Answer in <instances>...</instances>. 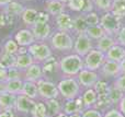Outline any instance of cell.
Instances as JSON below:
<instances>
[{
  "label": "cell",
  "mask_w": 125,
  "mask_h": 117,
  "mask_svg": "<svg viewBox=\"0 0 125 117\" xmlns=\"http://www.w3.org/2000/svg\"><path fill=\"white\" fill-rule=\"evenodd\" d=\"M59 70L66 76H77L83 69V60L79 55H69L64 58L58 63Z\"/></svg>",
  "instance_id": "cell-1"
},
{
  "label": "cell",
  "mask_w": 125,
  "mask_h": 117,
  "mask_svg": "<svg viewBox=\"0 0 125 117\" xmlns=\"http://www.w3.org/2000/svg\"><path fill=\"white\" fill-rule=\"evenodd\" d=\"M57 88H58V91L62 94V96L65 98L66 100L76 99L79 95V92H80L79 82L73 78L62 79L61 82L58 83Z\"/></svg>",
  "instance_id": "cell-2"
},
{
  "label": "cell",
  "mask_w": 125,
  "mask_h": 117,
  "mask_svg": "<svg viewBox=\"0 0 125 117\" xmlns=\"http://www.w3.org/2000/svg\"><path fill=\"white\" fill-rule=\"evenodd\" d=\"M100 25L104 28L106 34H117L121 30V19L115 17L112 12H106L100 18Z\"/></svg>",
  "instance_id": "cell-3"
},
{
  "label": "cell",
  "mask_w": 125,
  "mask_h": 117,
  "mask_svg": "<svg viewBox=\"0 0 125 117\" xmlns=\"http://www.w3.org/2000/svg\"><path fill=\"white\" fill-rule=\"evenodd\" d=\"M52 46L57 50H70L73 48V42L71 36L67 32L58 31L52 37Z\"/></svg>",
  "instance_id": "cell-4"
},
{
  "label": "cell",
  "mask_w": 125,
  "mask_h": 117,
  "mask_svg": "<svg viewBox=\"0 0 125 117\" xmlns=\"http://www.w3.org/2000/svg\"><path fill=\"white\" fill-rule=\"evenodd\" d=\"M104 60H105V55L104 53L100 52L99 49H91L84 57L83 66L84 68L90 70H98L100 67H102Z\"/></svg>",
  "instance_id": "cell-5"
},
{
  "label": "cell",
  "mask_w": 125,
  "mask_h": 117,
  "mask_svg": "<svg viewBox=\"0 0 125 117\" xmlns=\"http://www.w3.org/2000/svg\"><path fill=\"white\" fill-rule=\"evenodd\" d=\"M28 52L33 59L37 61H45L52 57V50L45 43H33L29 46Z\"/></svg>",
  "instance_id": "cell-6"
},
{
  "label": "cell",
  "mask_w": 125,
  "mask_h": 117,
  "mask_svg": "<svg viewBox=\"0 0 125 117\" xmlns=\"http://www.w3.org/2000/svg\"><path fill=\"white\" fill-rule=\"evenodd\" d=\"M36 83H37V90H39V95L42 99L50 100V99H56L58 96L59 94L58 88L53 82L40 79Z\"/></svg>",
  "instance_id": "cell-7"
},
{
  "label": "cell",
  "mask_w": 125,
  "mask_h": 117,
  "mask_svg": "<svg viewBox=\"0 0 125 117\" xmlns=\"http://www.w3.org/2000/svg\"><path fill=\"white\" fill-rule=\"evenodd\" d=\"M73 49H75L76 54L79 55V56H86L92 49L91 38L87 35V33L78 34L76 42L73 43Z\"/></svg>",
  "instance_id": "cell-8"
},
{
  "label": "cell",
  "mask_w": 125,
  "mask_h": 117,
  "mask_svg": "<svg viewBox=\"0 0 125 117\" xmlns=\"http://www.w3.org/2000/svg\"><path fill=\"white\" fill-rule=\"evenodd\" d=\"M77 78H78L79 84L83 85L86 88H93L95 85V83L99 81L97 72L94 70H90V69H87V68H83L77 74Z\"/></svg>",
  "instance_id": "cell-9"
},
{
  "label": "cell",
  "mask_w": 125,
  "mask_h": 117,
  "mask_svg": "<svg viewBox=\"0 0 125 117\" xmlns=\"http://www.w3.org/2000/svg\"><path fill=\"white\" fill-rule=\"evenodd\" d=\"M36 103L33 101V99L29 98L23 94H18L17 96V109L22 113H31L35 108Z\"/></svg>",
  "instance_id": "cell-10"
},
{
  "label": "cell",
  "mask_w": 125,
  "mask_h": 117,
  "mask_svg": "<svg viewBox=\"0 0 125 117\" xmlns=\"http://www.w3.org/2000/svg\"><path fill=\"white\" fill-rule=\"evenodd\" d=\"M32 33L34 35L35 39L39 41H44L51 34V26L48 23H43V22H37L33 25Z\"/></svg>",
  "instance_id": "cell-11"
},
{
  "label": "cell",
  "mask_w": 125,
  "mask_h": 117,
  "mask_svg": "<svg viewBox=\"0 0 125 117\" xmlns=\"http://www.w3.org/2000/svg\"><path fill=\"white\" fill-rule=\"evenodd\" d=\"M44 74L43 71V67H41L37 63H32L28 69H25V73H24V78L25 80L29 81H34V82H37L40 79H42Z\"/></svg>",
  "instance_id": "cell-12"
},
{
  "label": "cell",
  "mask_w": 125,
  "mask_h": 117,
  "mask_svg": "<svg viewBox=\"0 0 125 117\" xmlns=\"http://www.w3.org/2000/svg\"><path fill=\"white\" fill-rule=\"evenodd\" d=\"M102 71L103 74L106 77H117L121 74L120 70V63L110 59H105L102 65Z\"/></svg>",
  "instance_id": "cell-13"
},
{
  "label": "cell",
  "mask_w": 125,
  "mask_h": 117,
  "mask_svg": "<svg viewBox=\"0 0 125 117\" xmlns=\"http://www.w3.org/2000/svg\"><path fill=\"white\" fill-rule=\"evenodd\" d=\"M56 25L59 31H64V32H68V31L73 30V20L68 13L62 12L61 14L56 15Z\"/></svg>",
  "instance_id": "cell-14"
},
{
  "label": "cell",
  "mask_w": 125,
  "mask_h": 117,
  "mask_svg": "<svg viewBox=\"0 0 125 117\" xmlns=\"http://www.w3.org/2000/svg\"><path fill=\"white\" fill-rule=\"evenodd\" d=\"M124 58H125V47L121 44H115L105 54V59L114 60L117 61V63H120Z\"/></svg>",
  "instance_id": "cell-15"
},
{
  "label": "cell",
  "mask_w": 125,
  "mask_h": 117,
  "mask_svg": "<svg viewBox=\"0 0 125 117\" xmlns=\"http://www.w3.org/2000/svg\"><path fill=\"white\" fill-rule=\"evenodd\" d=\"M14 39L19 46H30L31 44L34 43L35 37L33 33L29 30H21L15 34Z\"/></svg>",
  "instance_id": "cell-16"
},
{
  "label": "cell",
  "mask_w": 125,
  "mask_h": 117,
  "mask_svg": "<svg viewBox=\"0 0 125 117\" xmlns=\"http://www.w3.org/2000/svg\"><path fill=\"white\" fill-rule=\"evenodd\" d=\"M17 107V96L15 94L9 93V92H3L0 94V108L11 109Z\"/></svg>",
  "instance_id": "cell-17"
},
{
  "label": "cell",
  "mask_w": 125,
  "mask_h": 117,
  "mask_svg": "<svg viewBox=\"0 0 125 117\" xmlns=\"http://www.w3.org/2000/svg\"><path fill=\"white\" fill-rule=\"evenodd\" d=\"M83 102H82V98H76L73 99V100H67L66 104H65L64 107V112L68 115L73 113H77V112H80L82 108H83Z\"/></svg>",
  "instance_id": "cell-18"
},
{
  "label": "cell",
  "mask_w": 125,
  "mask_h": 117,
  "mask_svg": "<svg viewBox=\"0 0 125 117\" xmlns=\"http://www.w3.org/2000/svg\"><path fill=\"white\" fill-rule=\"evenodd\" d=\"M81 98H82L84 108H91L92 106H94L97 104L98 94L93 88H88V90L84 91V93L82 94Z\"/></svg>",
  "instance_id": "cell-19"
},
{
  "label": "cell",
  "mask_w": 125,
  "mask_h": 117,
  "mask_svg": "<svg viewBox=\"0 0 125 117\" xmlns=\"http://www.w3.org/2000/svg\"><path fill=\"white\" fill-rule=\"evenodd\" d=\"M21 94L26 95L31 99H35L39 95V90H37V83L34 81H29L25 80L22 85Z\"/></svg>",
  "instance_id": "cell-20"
},
{
  "label": "cell",
  "mask_w": 125,
  "mask_h": 117,
  "mask_svg": "<svg viewBox=\"0 0 125 117\" xmlns=\"http://www.w3.org/2000/svg\"><path fill=\"white\" fill-rule=\"evenodd\" d=\"M32 63H34V59H33L32 55L30 53H24V54H18L17 56V63L15 67L18 69L25 70L30 67Z\"/></svg>",
  "instance_id": "cell-21"
},
{
  "label": "cell",
  "mask_w": 125,
  "mask_h": 117,
  "mask_svg": "<svg viewBox=\"0 0 125 117\" xmlns=\"http://www.w3.org/2000/svg\"><path fill=\"white\" fill-rule=\"evenodd\" d=\"M65 3L61 0H47L46 11L52 15H58L64 12Z\"/></svg>",
  "instance_id": "cell-22"
},
{
  "label": "cell",
  "mask_w": 125,
  "mask_h": 117,
  "mask_svg": "<svg viewBox=\"0 0 125 117\" xmlns=\"http://www.w3.org/2000/svg\"><path fill=\"white\" fill-rule=\"evenodd\" d=\"M115 44H116V43H115V41L112 38V37H111V35L105 34V35H103L101 38L98 39L97 47H98V49H99L100 52L106 54V53H108V50L110 49L112 46H114Z\"/></svg>",
  "instance_id": "cell-23"
},
{
  "label": "cell",
  "mask_w": 125,
  "mask_h": 117,
  "mask_svg": "<svg viewBox=\"0 0 125 117\" xmlns=\"http://www.w3.org/2000/svg\"><path fill=\"white\" fill-rule=\"evenodd\" d=\"M4 85H6V92L17 95V94H21L23 81L21 79H11V80H7L4 82Z\"/></svg>",
  "instance_id": "cell-24"
},
{
  "label": "cell",
  "mask_w": 125,
  "mask_h": 117,
  "mask_svg": "<svg viewBox=\"0 0 125 117\" xmlns=\"http://www.w3.org/2000/svg\"><path fill=\"white\" fill-rule=\"evenodd\" d=\"M37 12L35 9H32V8H26L24 9L23 13H22V20L23 22L26 24V25H34L37 21Z\"/></svg>",
  "instance_id": "cell-25"
},
{
  "label": "cell",
  "mask_w": 125,
  "mask_h": 117,
  "mask_svg": "<svg viewBox=\"0 0 125 117\" xmlns=\"http://www.w3.org/2000/svg\"><path fill=\"white\" fill-rule=\"evenodd\" d=\"M88 27H89V25L86 21V17H84V15H78V17L73 20V30L75 31V32H77V34L86 33Z\"/></svg>",
  "instance_id": "cell-26"
},
{
  "label": "cell",
  "mask_w": 125,
  "mask_h": 117,
  "mask_svg": "<svg viewBox=\"0 0 125 117\" xmlns=\"http://www.w3.org/2000/svg\"><path fill=\"white\" fill-rule=\"evenodd\" d=\"M111 12L115 17L123 19L125 17V0H113L112 7H111Z\"/></svg>",
  "instance_id": "cell-27"
},
{
  "label": "cell",
  "mask_w": 125,
  "mask_h": 117,
  "mask_svg": "<svg viewBox=\"0 0 125 117\" xmlns=\"http://www.w3.org/2000/svg\"><path fill=\"white\" fill-rule=\"evenodd\" d=\"M86 33L91 39H97V41L99 38H101L103 35L106 34L105 31H104V28L102 27L100 24H98V25H93V26H89Z\"/></svg>",
  "instance_id": "cell-28"
},
{
  "label": "cell",
  "mask_w": 125,
  "mask_h": 117,
  "mask_svg": "<svg viewBox=\"0 0 125 117\" xmlns=\"http://www.w3.org/2000/svg\"><path fill=\"white\" fill-rule=\"evenodd\" d=\"M93 89L95 90L98 94V98H102V96H109V93H110V89L109 84L104 81H98L95 83V85L93 87Z\"/></svg>",
  "instance_id": "cell-29"
},
{
  "label": "cell",
  "mask_w": 125,
  "mask_h": 117,
  "mask_svg": "<svg viewBox=\"0 0 125 117\" xmlns=\"http://www.w3.org/2000/svg\"><path fill=\"white\" fill-rule=\"evenodd\" d=\"M0 63L7 68H11V67H15V63H17V56L14 54H9L6 53L1 56L0 58Z\"/></svg>",
  "instance_id": "cell-30"
},
{
  "label": "cell",
  "mask_w": 125,
  "mask_h": 117,
  "mask_svg": "<svg viewBox=\"0 0 125 117\" xmlns=\"http://www.w3.org/2000/svg\"><path fill=\"white\" fill-rule=\"evenodd\" d=\"M46 107H47V113L51 115H57L61 113V104L56 99L46 100Z\"/></svg>",
  "instance_id": "cell-31"
},
{
  "label": "cell",
  "mask_w": 125,
  "mask_h": 117,
  "mask_svg": "<svg viewBox=\"0 0 125 117\" xmlns=\"http://www.w3.org/2000/svg\"><path fill=\"white\" fill-rule=\"evenodd\" d=\"M6 12L7 13H10V14H13V15H19V14H22L24 11V8L21 3L19 2H13L11 1L9 4L6 6Z\"/></svg>",
  "instance_id": "cell-32"
},
{
  "label": "cell",
  "mask_w": 125,
  "mask_h": 117,
  "mask_svg": "<svg viewBox=\"0 0 125 117\" xmlns=\"http://www.w3.org/2000/svg\"><path fill=\"white\" fill-rule=\"evenodd\" d=\"M123 92L116 88L115 85H113L110 89V93H109V99L111 101V104H117V103L121 102L122 98H123Z\"/></svg>",
  "instance_id": "cell-33"
},
{
  "label": "cell",
  "mask_w": 125,
  "mask_h": 117,
  "mask_svg": "<svg viewBox=\"0 0 125 117\" xmlns=\"http://www.w3.org/2000/svg\"><path fill=\"white\" fill-rule=\"evenodd\" d=\"M19 44L15 42V39H9L6 44H4V52L9 53V54H18L19 52Z\"/></svg>",
  "instance_id": "cell-34"
},
{
  "label": "cell",
  "mask_w": 125,
  "mask_h": 117,
  "mask_svg": "<svg viewBox=\"0 0 125 117\" xmlns=\"http://www.w3.org/2000/svg\"><path fill=\"white\" fill-rule=\"evenodd\" d=\"M33 117H46L47 115V107L43 103H37L35 105V108L32 112Z\"/></svg>",
  "instance_id": "cell-35"
},
{
  "label": "cell",
  "mask_w": 125,
  "mask_h": 117,
  "mask_svg": "<svg viewBox=\"0 0 125 117\" xmlns=\"http://www.w3.org/2000/svg\"><path fill=\"white\" fill-rule=\"evenodd\" d=\"M57 67H58V63L55 61L54 58L51 57L47 60H45V63L43 65V71L44 72H54Z\"/></svg>",
  "instance_id": "cell-36"
},
{
  "label": "cell",
  "mask_w": 125,
  "mask_h": 117,
  "mask_svg": "<svg viewBox=\"0 0 125 117\" xmlns=\"http://www.w3.org/2000/svg\"><path fill=\"white\" fill-rule=\"evenodd\" d=\"M84 17H86V21L89 26H93V25L100 24V18L98 17V14L95 12H93V11H91V12H89V13H86Z\"/></svg>",
  "instance_id": "cell-37"
},
{
  "label": "cell",
  "mask_w": 125,
  "mask_h": 117,
  "mask_svg": "<svg viewBox=\"0 0 125 117\" xmlns=\"http://www.w3.org/2000/svg\"><path fill=\"white\" fill-rule=\"evenodd\" d=\"M94 6L100 10L109 11L112 7V0H94Z\"/></svg>",
  "instance_id": "cell-38"
},
{
  "label": "cell",
  "mask_w": 125,
  "mask_h": 117,
  "mask_svg": "<svg viewBox=\"0 0 125 117\" xmlns=\"http://www.w3.org/2000/svg\"><path fill=\"white\" fill-rule=\"evenodd\" d=\"M68 8L73 11H81L82 10V0H69Z\"/></svg>",
  "instance_id": "cell-39"
},
{
  "label": "cell",
  "mask_w": 125,
  "mask_h": 117,
  "mask_svg": "<svg viewBox=\"0 0 125 117\" xmlns=\"http://www.w3.org/2000/svg\"><path fill=\"white\" fill-rule=\"evenodd\" d=\"M11 79H20V72L17 67H11L8 68V72H7V80H11Z\"/></svg>",
  "instance_id": "cell-40"
},
{
  "label": "cell",
  "mask_w": 125,
  "mask_h": 117,
  "mask_svg": "<svg viewBox=\"0 0 125 117\" xmlns=\"http://www.w3.org/2000/svg\"><path fill=\"white\" fill-rule=\"evenodd\" d=\"M93 6H94V1L93 0H82V12L89 13L92 11Z\"/></svg>",
  "instance_id": "cell-41"
},
{
  "label": "cell",
  "mask_w": 125,
  "mask_h": 117,
  "mask_svg": "<svg viewBox=\"0 0 125 117\" xmlns=\"http://www.w3.org/2000/svg\"><path fill=\"white\" fill-rule=\"evenodd\" d=\"M81 117H102V114L98 109L87 108V111H84L81 114Z\"/></svg>",
  "instance_id": "cell-42"
},
{
  "label": "cell",
  "mask_w": 125,
  "mask_h": 117,
  "mask_svg": "<svg viewBox=\"0 0 125 117\" xmlns=\"http://www.w3.org/2000/svg\"><path fill=\"white\" fill-rule=\"evenodd\" d=\"M114 85L116 88H119L123 93H125V74H121V76L116 79Z\"/></svg>",
  "instance_id": "cell-43"
},
{
  "label": "cell",
  "mask_w": 125,
  "mask_h": 117,
  "mask_svg": "<svg viewBox=\"0 0 125 117\" xmlns=\"http://www.w3.org/2000/svg\"><path fill=\"white\" fill-rule=\"evenodd\" d=\"M103 117H125V115L120 109L112 108V109H109V111L104 114Z\"/></svg>",
  "instance_id": "cell-44"
},
{
  "label": "cell",
  "mask_w": 125,
  "mask_h": 117,
  "mask_svg": "<svg viewBox=\"0 0 125 117\" xmlns=\"http://www.w3.org/2000/svg\"><path fill=\"white\" fill-rule=\"evenodd\" d=\"M48 19H50V13L48 12H39L37 14V22H43V23H47Z\"/></svg>",
  "instance_id": "cell-45"
},
{
  "label": "cell",
  "mask_w": 125,
  "mask_h": 117,
  "mask_svg": "<svg viewBox=\"0 0 125 117\" xmlns=\"http://www.w3.org/2000/svg\"><path fill=\"white\" fill-rule=\"evenodd\" d=\"M117 42H119V44L125 46V26L121 27V30L117 33Z\"/></svg>",
  "instance_id": "cell-46"
},
{
  "label": "cell",
  "mask_w": 125,
  "mask_h": 117,
  "mask_svg": "<svg viewBox=\"0 0 125 117\" xmlns=\"http://www.w3.org/2000/svg\"><path fill=\"white\" fill-rule=\"evenodd\" d=\"M7 72H8V68L0 63V81H7Z\"/></svg>",
  "instance_id": "cell-47"
},
{
  "label": "cell",
  "mask_w": 125,
  "mask_h": 117,
  "mask_svg": "<svg viewBox=\"0 0 125 117\" xmlns=\"http://www.w3.org/2000/svg\"><path fill=\"white\" fill-rule=\"evenodd\" d=\"M0 117H14V115H13V113L10 109H6L2 113H0Z\"/></svg>",
  "instance_id": "cell-48"
},
{
  "label": "cell",
  "mask_w": 125,
  "mask_h": 117,
  "mask_svg": "<svg viewBox=\"0 0 125 117\" xmlns=\"http://www.w3.org/2000/svg\"><path fill=\"white\" fill-rule=\"evenodd\" d=\"M120 111L125 115V96L122 98L121 102H120Z\"/></svg>",
  "instance_id": "cell-49"
},
{
  "label": "cell",
  "mask_w": 125,
  "mask_h": 117,
  "mask_svg": "<svg viewBox=\"0 0 125 117\" xmlns=\"http://www.w3.org/2000/svg\"><path fill=\"white\" fill-rule=\"evenodd\" d=\"M120 70H121V74H125V58L120 61Z\"/></svg>",
  "instance_id": "cell-50"
},
{
  "label": "cell",
  "mask_w": 125,
  "mask_h": 117,
  "mask_svg": "<svg viewBox=\"0 0 125 117\" xmlns=\"http://www.w3.org/2000/svg\"><path fill=\"white\" fill-rule=\"evenodd\" d=\"M6 25V14L0 12V26Z\"/></svg>",
  "instance_id": "cell-51"
},
{
  "label": "cell",
  "mask_w": 125,
  "mask_h": 117,
  "mask_svg": "<svg viewBox=\"0 0 125 117\" xmlns=\"http://www.w3.org/2000/svg\"><path fill=\"white\" fill-rule=\"evenodd\" d=\"M3 92H6V85L2 81H0V94L3 93Z\"/></svg>",
  "instance_id": "cell-52"
},
{
  "label": "cell",
  "mask_w": 125,
  "mask_h": 117,
  "mask_svg": "<svg viewBox=\"0 0 125 117\" xmlns=\"http://www.w3.org/2000/svg\"><path fill=\"white\" fill-rule=\"evenodd\" d=\"M11 1H12V0H0V6H7V4H9Z\"/></svg>",
  "instance_id": "cell-53"
},
{
  "label": "cell",
  "mask_w": 125,
  "mask_h": 117,
  "mask_svg": "<svg viewBox=\"0 0 125 117\" xmlns=\"http://www.w3.org/2000/svg\"><path fill=\"white\" fill-rule=\"evenodd\" d=\"M68 117H81V114H80V112H77V113H73L70 114Z\"/></svg>",
  "instance_id": "cell-54"
},
{
  "label": "cell",
  "mask_w": 125,
  "mask_h": 117,
  "mask_svg": "<svg viewBox=\"0 0 125 117\" xmlns=\"http://www.w3.org/2000/svg\"><path fill=\"white\" fill-rule=\"evenodd\" d=\"M55 117H68L66 113H58L57 115H55Z\"/></svg>",
  "instance_id": "cell-55"
},
{
  "label": "cell",
  "mask_w": 125,
  "mask_h": 117,
  "mask_svg": "<svg viewBox=\"0 0 125 117\" xmlns=\"http://www.w3.org/2000/svg\"><path fill=\"white\" fill-rule=\"evenodd\" d=\"M61 1H62V2H64V3H65V2H68L69 0H61Z\"/></svg>",
  "instance_id": "cell-56"
},
{
  "label": "cell",
  "mask_w": 125,
  "mask_h": 117,
  "mask_svg": "<svg viewBox=\"0 0 125 117\" xmlns=\"http://www.w3.org/2000/svg\"><path fill=\"white\" fill-rule=\"evenodd\" d=\"M25 1H31V0H25Z\"/></svg>",
  "instance_id": "cell-57"
}]
</instances>
